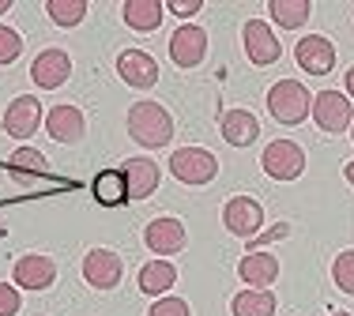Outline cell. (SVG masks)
<instances>
[{
    "instance_id": "6da1fadb",
    "label": "cell",
    "mask_w": 354,
    "mask_h": 316,
    "mask_svg": "<svg viewBox=\"0 0 354 316\" xmlns=\"http://www.w3.org/2000/svg\"><path fill=\"white\" fill-rule=\"evenodd\" d=\"M129 136L147 151H158L174 139V117L158 102H136L129 110Z\"/></svg>"
},
{
    "instance_id": "7a4b0ae2",
    "label": "cell",
    "mask_w": 354,
    "mask_h": 316,
    "mask_svg": "<svg viewBox=\"0 0 354 316\" xmlns=\"http://www.w3.org/2000/svg\"><path fill=\"white\" fill-rule=\"evenodd\" d=\"M268 110L279 124H301L313 113V95L298 79H279L268 90Z\"/></svg>"
},
{
    "instance_id": "3957f363",
    "label": "cell",
    "mask_w": 354,
    "mask_h": 316,
    "mask_svg": "<svg viewBox=\"0 0 354 316\" xmlns=\"http://www.w3.org/2000/svg\"><path fill=\"white\" fill-rule=\"evenodd\" d=\"M170 173L181 185H212L218 177V158L207 151V147H181V151L170 155Z\"/></svg>"
},
{
    "instance_id": "277c9868",
    "label": "cell",
    "mask_w": 354,
    "mask_h": 316,
    "mask_svg": "<svg viewBox=\"0 0 354 316\" xmlns=\"http://www.w3.org/2000/svg\"><path fill=\"white\" fill-rule=\"evenodd\" d=\"M260 166L272 181H298L306 173V151L294 139H272L260 155Z\"/></svg>"
},
{
    "instance_id": "5b68a950",
    "label": "cell",
    "mask_w": 354,
    "mask_h": 316,
    "mask_svg": "<svg viewBox=\"0 0 354 316\" xmlns=\"http://www.w3.org/2000/svg\"><path fill=\"white\" fill-rule=\"evenodd\" d=\"M313 121L320 132H328V136H339V132L351 128L354 121V110H351V98L339 95V90H320L313 98Z\"/></svg>"
},
{
    "instance_id": "8992f818",
    "label": "cell",
    "mask_w": 354,
    "mask_h": 316,
    "mask_svg": "<svg viewBox=\"0 0 354 316\" xmlns=\"http://www.w3.org/2000/svg\"><path fill=\"white\" fill-rule=\"evenodd\" d=\"M121 275H124V264L113 248H91L83 256V282L95 290H117L121 286Z\"/></svg>"
},
{
    "instance_id": "52a82bcc",
    "label": "cell",
    "mask_w": 354,
    "mask_h": 316,
    "mask_svg": "<svg viewBox=\"0 0 354 316\" xmlns=\"http://www.w3.org/2000/svg\"><path fill=\"white\" fill-rule=\"evenodd\" d=\"M223 226L234 237H257V230L264 226V207L252 196H230L223 204Z\"/></svg>"
},
{
    "instance_id": "ba28073f",
    "label": "cell",
    "mask_w": 354,
    "mask_h": 316,
    "mask_svg": "<svg viewBox=\"0 0 354 316\" xmlns=\"http://www.w3.org/2000/svg\"><path fill=\"white\" fill-rule=\"evenodd\" d=\"M170 57H174L177 68H196V64H204V57H207V30L196 27V23L177 27L174 38H170Z\"/></svg>"
},
{
    "instance_id": "9c48e42d",
    "label": "cell",
    "mask_w": 354,
    "mask_h": 316,
    "mask_svg": "<svg viewBox=\"0 0 354 316\" xmlns=\"http://www.w3.org/2000/svg\"><path fill=\"white\" fill-rule=\"evenodd\" d=\"M241 38H245V53L257 68H268V64H275L283 57L279 38H275V30L268 27L264 19H249L245 30H241Z\"/></svg>"
},
{
    "instance_id": "30bf717a",
    "label": "cell",
    "mask_w": 354,
    "mask_h": 316,
    "mask_svg": "<svg viewBox=\"0 0 354 316\" xmlns=\"http://www.w3.org/2000/svg\"><path fill=\"white\" fill-rule=\"evenodd\" d=\"M185 241H189V234H185L181 219H170V215H162V219H151L147 226H143V245H147L155 256H174V253H181Z\"/></svg>"
},
{
    "instance_id": "8fae6325",
    "label": "cell",
    "mask_w": 354,
    "mask_h": 316,
    "mask_svg": "<svg viewBox=\"0 0 354 316\" xmlns=\"http://www.w3.org/2000/svg\"><path fill=\"white\" fill-rule=\"evenodd\" d=\"M38 124H41V102L35 95H19V98H12L8 102V110H4V132L12 139H30L38 132Z\"/></svg>"
},
{
    "instance_id": "7c38bea8",
    "label": "cell",
    "mask_w": 354,
    "mask_h": 316,
    "mask_svg": "<svg viewBox=\"0 0 354 316\" xmlns=\"http://www.w3.org/2000/svg\"><path fill=\"white\" fill-rule=\"evenodd\" d=\"M68 76H72V57L64 53V49H41L35 57V64H30V79H35L41 90L64 87Z\"/></svg>"
},
{
    "instance_id": "4fadbf2b",
    "label": "cell",
    "mask_w": 354,
    "mask_h": 316,
    "mask_svg": "<svg viewBox=\"0 0 354 316\" xmlns=\"http://www.w3.org/2000/svg\"><path fill=\"white\" fill-rule=\"evenodd\" d=\"M12 279H15L19 290H49L57 282V264L49 260V256H41V253H27V256L15 260Z\"/></svg>"
},
{
    "instance_id": "5bb4252c",
    "label": "cell",
    "mask_w": 354,
    "mask_h": 316,
    "mask_svg": "<svg viewBox=\"0 0 354 316\" xmlns=\"http://www.w3.org/2000/svg\"><path fill=\"white\" fill-rule=\"evenodd\" d=\"M117 76L136 90H151L158 83V61L151 53H143V49H124L117 57Z\"/></svg>"
},
{
    "instance_id": "9a60e30c",
    "label": "cell",
    "mask_w": 354,
    "mask_h": 316,
    "mask_svg": "<svg viewBox=\"0 0 354 316\" xmlns=\"http://www.w3.org/2000/svg\"><path fill=\"white\" fill-rule=\"evenodd\" d=\"M294 57H298L301 72H309V76H328L335 68V46L324 34H306L294 46Z\"/></svg>"
},
{
    "instance_id": "2e32d148",
    "label": "cell",
    "mask_w": 354,
    "mask_h": 316,
    "mask_svg": "<svg viewBox=\"0 0 354 316\" xmlns=\"http://www.w3.org/2000/svg\"><path fill=\"white\" fill-rule=\"evenodd\" d=\"M46 132L57 144H80V139L87 136V117H83V110H75V106H53V110L46 113Z\"/></svg>"
},
{
    "instance_id": "e0dca14e",
    "label": "cell",
    "mask_w": 354,
    "mask_h": 316,
    "mask_svg": "<svg viewBox=\"0 0 354 316\" xmlns=\"http://www.w3.org/2000/svg\"><path fill=\"white\" fill-rule=\"evenodd\" d=\"M241 282H249L252 290H268L275 279H279V260L272 253H245L238 264Z\"/></svg>"
},
{
    "instance_id": "ac0fdd59",
    "label": "cell",
    "mask_w": 354,
    "mask_h": 316,
    "mask_svg": "<svg viewBox=\"0 0 354 316\" xmlns=\"http://www.w3.org/2000/svg\"><path fill=\"white\" fill-rule=\"evenodd\" d=\"M124 185H129V199H147L158 188V166L151 158H129L121 166Z\"/></svg>"
},
{
    "instance_id": "d6986e66",
    "label": "cell",
    "mask_w": 354,
    "mask_h": 316,
    "mask_svg": "<svg viewBox=\"0 0 354 316\" xmlns=\"http://www.w3.org/2000/svg\"><path fill=\"white\" fill-rule=\"evenodd\" d=\"M218 128H223V139L230 147H249V144H257V136H260V121L252 117L249 110H226Z\"/></svg>"
},
{
    "instance_id": "ffe728a7",
    "label": "cell",
    "mask_w": 354,
    "mask_h": 316,
    "mask_svg": "<svg viewBox=\"0 0 354 316\" xmlns=\"http://www.w3.org/2000/svg\"><path fill=\"white\" fill-rule=\"evenodd\" d=\"M136 282H140V290H143L147 297H162L166 290H174L177 268H174L170 260H151V264H143V268H140Z\"/></svg>"
},
{
    "instance_id": "44dd1931",
    "label": "cell",
    "mask_w": 354,
    "mask_h": 316,
    "mask_svg": "<svg viewBox=\"0 0 354 316\" xmlns=\"http://www.w3.org/2000/svg\"><path fill=\"white\" fill-rule=\"evenodd\" d=\"M124 23H129V30H140V34H151V30H158V23H162V4L158 0H124Z\"/></svg>"
},
{
    "instance_id": "7402d4cb",
    "label": "cell",
    "mask_w": 354,
    "mask_h": 316,
    "mask_svg": "<svg viewBox=\"0 0 354 316\" xmlns=\"http://www.w3.org/2000/svg\"><path fill=\"white\" fill-rule=\"evenodd\" d=\"M95 199L102 207H121V204H129V185H124V173L121 170H102L95 177Z\"/></svg>"
},
{
    "instance_id": "603a6c76",
    "label": "cell",
    "mask_w": 354,
    "mask_h": 316,
    "mask_svg": "<svg viewBox=\"0 0 354 316\" xmlns=\"http://www.w3.org/2000/svg\"><path fill=\"white\" fill-rule=\"evenodd\" d=\"M234 316H275V294L272 290H241L230 302Z\"/></svg>"
},
{
    "instance_id": "cb8c5ba5",
    "label": "cell",
    "mask_w": 354,
    "mask_h": 316,
    "mask_svg": "<svg viewBox=\"0 0 354 316\" xmlns=\"http://www.w3.org/2000/svg\"><path fill=\"white\" fill-rule=\"evenodd\" d=\"M268 12H272V19L279 23L283 30H298V27H306L313 4H309V0H272Z\"/></svg>"
},
{
    "instance_id": "d4e9b609",
    "label": "cell",
    "mask_w": 354,
    "mask_h": 316,
    "mask_svg": "<svg viewBox=\"0 0 354 316\" xmlns=\"http://www.w3.org/2000/svg\"><path fill=\"white\" fill-rule=\"evenodd\" d=\"M8 166H12V177L15 181H27V173H35V177H46V173H49L46 155L35 151V147H19V151H12Z\"/></svg>"
},
{
    "instance_id": "484cf974",
    "label": "cell",
    "mask_w": 354,
    "mask_h": 316,
    "mask_svg": "<svg viewBox=\"0 0 354 316\" xmlns=\"http://www.w3.org/2000/svg\"><path fill=\"white\" fill-rule=\"evenodd\" d=\"M46 15L57 23V27L72 30L87 19V0H46Z\"/></svg>"
},
{
    "instance_id": "4316f807",
    "label": "cell",
    "mask_w": 354,
    "mask_h": 316,
    "mask_svg": "<svg viewBox=\"0 0 354 316\" xmlns=\"http://www.w3.org/2000/svg\"><path fill=\"white\" fill-rule=\"evenodd\" d=\"M332 279H335V286H339L343 294H351V297H354V248H347V253L335 256V264H332Z\"/></svg>"
},
{
    "instance_id": "83f0119b",
    "label": "cell",
    "mask_w": 354,
    "mask_h": 316,
    "mask_svg": "<svg viewBox=\"0 0 354 316\" xmlns=\"http://www.w3.org/2000/svg\"><path fill=\"white\" fill-rule=\"evenodd\" d=\"M19 53H23V34L15 27H0V68L15 64Z\"/></svg>"
},
{
    "instance_id": "f1b7e54d",
    "label": "cell",
    "mask_w": 354,
    "mask_h": 316,
    "mask_svg": "<svg viewBox=\"0 0 354 316\" xmlns=\"http://www.w3.org/2000/svg\"><path fill=\"white\" fill-rule=\"evenodd\" d=\"M147 316H192V313H189V302H181V297H158Z\"/></svg>"
},
{
    "instance_id": "f546056e",
    "label": "cell",
    "mask_w": 354,
    "mask_h": 316,
    "mask_svg": "<svg viewBox=\"0 0 354 316\" xmlns=\"http://www.w3.org/2000/svg\"><path fill=\"white\" fill-rule=\"evenodd\" d=\"M19 309H23L19 286H12V282H0V316H15Z\"/></svg>"
},
{
    "instance_id": "4dcf8cb0",
    "label": "cell",
    "mask_w": 354,
    "mask_h": 316,
    "mask_svg": "<svg viewBox=\"0 0 354 316\" xmlns=\"http://www.w3.org/2000/svg\"><path fill=\"white\" fill-rule=\"evenodd\" d=\"M286 234H290V226H286V222H275L268 234H257L249 245H252V253H260V245H268V241H279V237H286Z\"/></svg>"
},
{
    "instance_id": "1f68e13d",
    "label": "cell",
    "mask_w": 354,
    "mask_h": 316,
    "mask_svg": "<svg viewBox=\"0 0 354 316\" xmlns=\"http://www.w3.org/2000/svg\"><path fill=\"white\" fill-rule=\"evenodd\" d=\"M200 8H204V0H170V12L174 15H185V19H189V15H196Z\"/></svg>"
},
{
    "instance_id": "d6a6232c",
    "label": "cell",
    "mask_w": 354,
    "mask_h": 316,
    "mask_svg": "<svg viewBox=\"0 0 354 316\" xmlns=\"http://www.w3.org/2000/svg\"><path fill=\"white\" fill-rule=\"evenodd\" d=\"M343 83H347V95H351V98H354V68H351V72H347V79H343Z\"/></svg>"
},
{
    "instance_id": "836d02e7",
    "label": "cell",
    "mask_w": 354,
    "mask_h": 316,
    "mask_svg": "<svg viewBox=\"0 0 354 316\" xmlns=\"http://www.w3.org/2000/svg\"><path fill=\"white\" fill-rule=\"evenodd\" d=\"M343 177H347L351 185H354V162H347V166H343Z\"/></svg>"
},
{
    "instance_id": "e575fe53",
    "label": "cell",
    "mask_w": 354,
    "mask_h": 316,
    "mask_svg": "<svg viewBox=\"0 0 354 316\" xmlns=\"http://www.w3.org/2000/svg\"><path fill=\"white\" fill-rule=\"evenodd\" d=\"M8 8H12V0H0V15H4V12H8Z\"/></svg>"
},
{
    "instance_id": "d590c367",
    "label": "cell",
    "mask_w": 354,
    "mask_h": 316,
    "mask_svg": "<svg viewBox=\"0 0 354 316\" xmlns=\"http://www.w3.org/2000/svg\"><path fill=\"white\" fill-rule=\"evenodd\" d=\"M332 316H351V313H332Z\"/></svg>"
}]
</instances>
